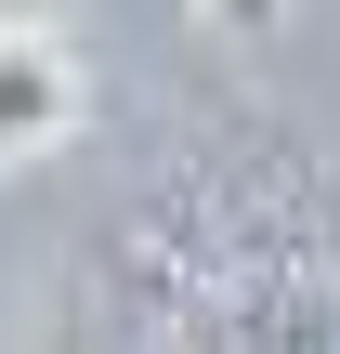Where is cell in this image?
<instances>
[{
  "label": "cell",
  "mask_w": 340,
  "mask_h": 354,
  "mask_svg": "<svg viewBox=\"0 0 340 354\" xmlns=\"http://www.w3.org/2000/svg\"><path fill=\"white\" fill-rule=\"evenodd\" d=\"M79 131V53L52 39V26H26V13H0V171H26V158H52Z\"/></svg>",
  "instance_id": "cell-1"
}]
</instances>
